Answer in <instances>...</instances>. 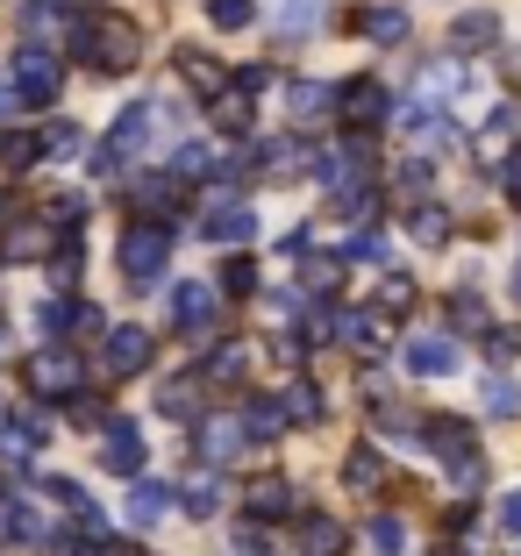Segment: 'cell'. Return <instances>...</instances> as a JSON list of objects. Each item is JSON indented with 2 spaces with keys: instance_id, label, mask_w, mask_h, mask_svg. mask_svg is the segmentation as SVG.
I'll list each match as a JSON object with an SVG mask.
<instances>
[{
  "instance_id": "6da1fadb",
  "label": "cell",
  "mask_w": 521,
  "mask_h": 556,
  "mask_svg": "<svg viewBox=\"0 0 521 556\" xmlns=\"http://www.w3.org/2000/svg\"><path fill=\"white\" fill-rule=\"evenodd\" d=\"M79 58H86V65H100V72H129L136 65V29L122 15L86 22V29H79Z\"/></svg>"
},
{
  "instance_id": "7a4b0ae2",
  "label": "cell",
  "mask_w": 521,
  "mask_h": 556,
  "mask_svg": "<svg viewBox=\"0 0 521 556\" xmlns=\"http://www.w3.org/2000/svg\"><path fill=\"white\" fill-rule=\"evenodd\" d=\"M164 257H172V236H164V229H150V222L122 236V271H129L136 286H150V278L164 271Z\"/></svg>"
},
{
  "instance_id": "3957f363",
  "label": "cell",
  "mask_w": 521,
  "mask_h": 556,
  "mask_svg": "<svg viewBox=\"0 0 521 556\" xmlns=\"http://www.w3.org/2000/svg\"><path fill=\"white\" fill-rule=\"evenodd\" d=\"M422 450H436L443 464H464V457H479L472 421H464V414H429V421H422Z\"/></svg>"
},
{
  "instance_id": "277c9868",
  "label": "cell",
  "mask_w": 521,
  "mask_h": 556,
  "mask_svg": "<svg viewBox=\"0 0 521 556\" xmlns=\"http://www.w3.org/2000/svg\"><path fill=\"white\" fill-rule=\"evenodd\" d=\"M336 108H343V122H350V129H358L364 143H372V129L386 122V86H379V79L343 86V93H336Z\"/></svg>"
},
{
  "instance_id": "5b68a950",
  "label": "cell",
  "mask_w": 521,
  "mask_h": 556,
  "mask_svg": "<svg viewBox=\"0 0 521 556\" xmlns=\"http://www.w3.org/2000/svg\"><path fill=\"white\" fill-rule=\"evenodd\" d=\"M400 357H408L414 378H450L457 371V336H414Z\"/></svg>"
},
{
  "instance_id": "8992f818",
  "label": "cell",
  "mask_w": 521,
  "mask_h": 556,
  "mask_svg": "<svg viewBox=\"0 0 521 556\" xmlns=\"http://www.w3.org/2000/svg\"><path fill=\"white\" fill-rule=\"evenodd\" d=\"M15 93H22V100H50V93H58V58H44V50H22V58H15Z\"/></svg>"
},
{
  "instance_id": "52a82bcc",
  "label": "cell",
  "mask_w": 521,
  "mask_h": 556,
  "mask_svg": "<svg viewBox=\"0 0 521 556\" xmlns=\"http://www.w3.org/2000/svg\"><path fill=\"white\" fill-rule=\"evenodd\" d=\"M400 129L414 136V143H429V150H443V143H457V122L443 115V108H429V100H414L408 115H400Z\"/></svg>"
},
{
  "instance_id": "ba28073f",
  "label": "cell",
  "mask_w": 521,
  "mask_h": 556,
  "mask_svg": "<svg viewBox=\"0 0 521 556\" xmlns=\"http://www.w3.org/2000/svg\"><path fill=\"white\" fill-rule=\"evenodd\" d=\"M343 271H350V264L336 257V250H308V257H300V286H308L314 300H336V286H343Z\"/></svg>"
},
{
  "instance_id": "9c48e42d",
  "label": "cell",
  "mask_w": 521,
  "mask_h": 556,
  "mask_svg": "<svg viewBox=\"0 0 521 556\" xmlns=\"http://www.w3.org/2000/svg\"><path fill=\"white\" fill-rule=\"evenodd\" d=\"M29 386H36V393H72V386H79V357H65V350H44V357L29 364Z\"/></svg>"
},
{
  "instance_id": "30bf717a",
  "label": "cell",
  "mask_w": 521,
  "mask_h": 556,
  "mask_svg": "<svg viewBox=\"0 0 521 556\" xmlns=\"http://www.w3.org/2000/svg\"><path fill=\"white\" fill-rule=\"evenodd\" d=\"M144 364H150V336L144 328H114L108 336V371L129 378V371H144Z\"/></svg>"
},
{
  "instance_id": "8fae6325",
  "label": "cell",
  "mask_w": 521,
  "mask_h": 556,
  "mask_svg": "<svg viewBox=\"0 0 521 556\" xmlns=\"http://www.w3.org/2000/svg\"><path fill=\"white\" fill-rule=\"evenodd\" d=\"M343 485H350V492H379V485H386V457H379L372 442H358V450L343 457Z\"/></svg>"
},
{
  "instance_id": "7c38bea8",
  "label": "cell",
  "mask_w": 521,
  "mask_h": 556,
  "mask_svg": "<svg viewBox=\"0 0 521 556\" xmlns=\"http://www.w3.org/2000/svg\"><path fill=\"white\" fill-rule=\"evenodd\" d=\"M208 236L214 243H250V236H258V214H250L244 200H228V207L208 214Z\"/></svg>"
},
{
  "instance_id": "4fadbf2b",
  "label": "cell",
  "mask_w": 521,
  "mask_h": 556,
  "mask_svg": "<svg viewBox=\"0 0 521 556\" xmlns=\"http://www.w3.org/2000/svg\"><path fill=\"white\" fill-rule=\"evenodd\" d=\"M500 43V15H486V8H472V15H457L450 29V50H493Z\"/></svg>"
},
{
  "instance_id": "5bb4252c",
  "label": "cell",
  "mask_w": 521,
  "mask_h": 556,
  "mask_svg": "<svg viewBox=\"0 0 521 556\" xmlns=\"http://www.w3.org/2000/svg\"><path fill=\"white\" fill-rule=\"evenodd\" d=\"M244 507L258 514V521H272V514H286V507H294V485H286V478H250Z\"/></svg>"
},
{
  "instance_id": "9a60e30c",
  "label": "cell",
  "mask_w": 521,
  "mask_h": 556,
  "mask_svg": "<svg viewBox=\"0 0 521 556\" xmlns=\"http://www.w3.org/2000/svg\"><path fill=\"white\" fill-rule=\"evenodd\" d=\"M214 321V293L208 286H179L172 293V328H208Z\"/></svg>"
},
{
  "instance_id": "2e32d148",
  "label": "cell",
  "mask_w": 521,
  "mask_h": 556,
  "mask_svg": "<svg viewBox=\"0 0 521 556\" xmlns=\"http://www.w3.org/2000/svg\"><path fill=\"white\" fill-rule=\"evenodd\" d=\"M108 464L114 471H144V435H136V421H108Z\"/></svg>"
},
{
  "instance_id": "e0dca14e",
  "label": "cell",
  "mask_w": 521,
  "mask_h": 556,
  "mask_svg": "<svg viewBox=\"0 0 521 556\" xmlns=\"http://www.w3.org/2000/svg\"><path fill=\"white\" fill-rule=\"evenodd\" d=\"M244 442H250L244 421H208V428H200V457H208V464H228Z\"/></svg>"
},
{
  "instance_id": "ac0fdd59",
  "label": "cell",
  "mask_w": 521,
  "mask_h": 556,
  "mask_svg": "<svg viewBox=\"0 0 521 556\" xmlns=\"http://www.w3.org/2000/svg\"><path fill=\"white\" fill-rule=\"evenodd\" d=\"M358 36H372V43H408V15H400V8H364L358 15Z\"/></svg>"
},
{
  "instance_id": "d6986e66",
  "label": "cell",
  "mask_w": 521,
  "mask_h": 556,
  "mask_svg": "<svg viewBox=\"0 0 521 556\" xmlns=\"http://www.w3.org/2000/svg\"><path fill=\"white\" fill-rule=\"evenodd\" d=\"M343 549H350V535H343L328 514H314V521L300 528V556H343Z\"/></svg>"
},
{
  "instance_id": "ffe728a7",
  "label": "cell",
  "mask_w": 521,
  "mask_h": 556,
  "mask_svg": "<svg viewBox=\"0 0 521 556\" xmlns=\"http://www.w3.org/2000/svg\"><path fill=\"white\" fill-rule=\"evenodd\" d=\"M236 421H244V435H250V442H272L278 428H286V407H278V400H250Z\"/></svg>"
},
{
  "instance_id": "44dd1931",
  "label": "cell",
  "mask_w": 521,
  "mask_h": 556,
  "mask_svg": "<svg viewBox=\"0 0 521 556\" xmlns=\"http://www.w3.org/2000/svg\"><path fill=\"white\" fill-rule=\"evenodd\" d=\"M429 186H436V172H429L422 157H408L400 172H393V193L408 200V207H429Z\"/></svg>"
},
{
  "instance_id": "7402d4cb",
  "label": "cell",
  "mask_w": 521,
  "mask_h": 556,
  "mask_svg": "<svg viewBox=\"0 0 521 556\" xmlns=\"http://www.w3.org/2000/svg\"><path fill=\"white\" fill-rule=\"evenodd\" d=\"M286 100H294V115L308 122V115H328V108H336V86H322V79H294V86H286Z\"/></svg>"
},
{
  "instance_id": "603a6c76",
  "label": "cell",
  "mask_w": 521,
  "mask_h": 556,
  "mask_svg": "<svg viewBox=\"0 0 521 556\" xmlns=\"http://www.w3.org/2000/svg\"><path fill=\"white\" fill-rule=\"evenodd\" d=\"M450 328H457V336H493V314H486V300H472V293H450Z\"/></svg>"
},
{
  "instance_id": "cb8c5ba5",
  "label": "cell",
  "mask_w": 521,
  "mask_h": 556,
  "mask_svg": "<svg viewBox=\"0 0 521 556\" xmlns=\"http://www.w3.org/2000/svg\"><path fill=\"white\" fill-rule=\"evenodd\" d=\"M179 72H186V86H194V93L222 100V65H214V58H200V50H179Z\"/></svg>"
},
{
  "instance_id": "d4e9b609",
  "label": "cell",
  "mask_w": 521,
  "mask_h": 556,
  "mask_svg": "<svg viewBox=\"0 0 521 556\" xmlns=\"http://www.w3.org/2000/svg\"><path fill=\"white\" fill-rule=\"evenodd\" d=\"M322 29V0H278V36H314Z\"/></svg>"
},
{
  "instance_id": "484cf974",
  "label": "cell",
  "mask_w": 521,
  "mask_h": 556,
  "mask_svg": "<svg viewBox=\"0 0 521 556\" xmlns=\"http://www.w3.org/2000/svg\"><path fill=\"white\" fill-rule=\"evenodd\" d=\"M479 407H486L493 421H507V414L521 407V393H514V378H500V371H493V378H479Z\"/></svg>"
},
{
  "instance_id": "4316f807",
  "label": "cell",
  "mask_w": 521,
  "mask_h": 556,
  "mask_svg": "<svg viewBox=\"0 0 521 556\" xmlns=\"http://www.w3.org/2000/svg\"><path fill=\"white\" fill-rule=\"evenodd\" d=\"M278 407H286V421H300V428H308V421H322V386H308V378H294V393L278 400Z\"/></svg>"
},
{
  "instance_id": "83f0119b",
  "label": "cell",
  "mask_w": 521,
  "mask_h": 556,
  "mask_svg": "<svg viewBox=\"0 0 521 556\" xmlns=\"http://www.w3.org/2000/svg\"><path fill=\"white\" fill-rule=\"evenodd\" d=\"M414 307V278L408 271H386V286H379V321H393V314Z\"/></svg>"
},
{
  "instance_id": "f1b7e54d",
  "label": "cell",
  "mask_w": 521,
  "mask_h": 556,
  "mask_svg": "<svg viewBox=\"0 0 521 556\" xmlns=\"http://www.w3.org/2000/svg\"><path fill=\"white\" fill-rule=\"evenodd\" d=\"M372 549L379 556H408V521H400V514H379L372 521Z\"/></svg>"
},
{
  "instance_id": "f546056e",
  "label": "cell",
  "mask_w": 521,
  "mask_h": 556,
  "mask_svg": "<svg viewBox=\"0 0 521 556\" xmlns=\"http://www.w3.org/2000/svg\"><path fill=\"white\" fill-rule=\"evenodd\" d=\"M336 257H343V264H386V236H379V229H358L350 243L336 250Z\"/></svg>"
},
{
  "instance_id": "4dcf8cb0",
  "label": "cell",
  "mask_w": 521,
  "mask_h": 556,
  "mask_svg": "<svg viewBox=\"0 0 521 556\" xmlns=\"http://www.w3.org/2000/svg\"><path fill=\"white\" fill-rule=\"evenodd\" d=\"M443 236H450V214H443L436 200H429V207H414V243H422V250H436Z\"/></svg>"
},
{
  "instance_id": "1f68e13d",
  "label": "cell",
  "mask_w": 521,
  "mask_h": 556,
  "mask_svg": "<svg viewBox=\"0 0 521 556\" xmlns=\"http://www.w3.org/2000/svg\"><path fill=\"white\" fill-rule=\"evenodd\" d=\"M214 122H222L228 136H250V93H222L214 100Z\"/></svg>"
},
{
  "instance_id": "d6a6232c",
  "label": "cell",
  "mask_w": 521,
  "mask_h": 556,
  "mask_svg": "<svg viewBox=\"0 0 521 556\" xmlns=\"http://www.w3.org/2000/svg\"><path fill=\"white\" fill-rule=\"evenodd\" d=\"M250 15H258V0H208L214 29H250Z\"/></svg>"
},
{
  "instance_id": "836d02e7",
  "label": "cell",
  "mask_w": 521,
  "mask_h": 556,
  "mask_svg": "<svg viewBox=\"0 0 521 556\" xmlns=\"http://www.w3.org/2000/svg\"><path fill=\"white\" fill-rule=\"evenodd\" d=\"M244 357H250L244 343H222V350L208 357V378H244Z\"/></svg>"
},
{
  "instance_id": "e575fe53",
  "label": "cell",
  "mask_w": 521,
  "mask_h": 556,
  "mask_svg": "<svg viewBox=\"0 0 521 556\" xmlns=\"http://www.w3.org/2000/svg\"><path fill=\"white\" fill-rule=\"evenodd\" d=\"M158 514H164V492L158 485H136L129 492V521H158Z\"/></svg>"
},
{
  "instance_id": "d590c367",
  "label": "cell",
  "mask_w": 521,
  "mask_h": 556,
  "mask_svg": "<svg viewBox=\"0 0 521 556\" xmlns=\"http://www.w3.org/2000/svg\"><path fill=\"white\" fill-rule=\"evenodd\" d=\"M493 528H500L507 542H521V492H507L500 507H493Z\"/></svg>"
},
{
  "instance_id": "8d00e7d4",
  "label": "cell",
  "mask_w": 521,
  "mask_h": 556,
  "mask_svg": "<svg viewBox=\"0 0 521 556\" xmlns=\"http://www.w3.org/2000/svg\"><path fill=\"white\" fill-rule=\"evenodd\" d=\"M222 286H228V293H258V264H250V257H228Z\"/></svg>"
},
{
  "instance_id": "74e56055",
  "label": "cell",
  "mask_w": 521,
  "mask_h": 556,
  "mask_svg": "<svg viewBox=\"0 0 521 556\" xmlns=\"http://www.w3.org/2000/svg\"><path fill=\"white\" fill-rule=\"evenodd\" d=\"M450 485H457V492H479V485H486V457H464V464H450Z\"/></svg>"
},
{
  "instance_id": "f35d334b",
  "label": "cell",
  "mask_w": 521,
  "mask_h": 556,
  "mask_svg": "<svg viewBox=\"0 0 521 556\" xmlns=\"http://www.w3.org/2000/svg\"><path fill=\"white\" fill-rule=\"evenodd\" d=\"M500 186H507V207H514V214H521V150H514V157H507V164H500Z\"/></svg>"
},
{
  "instance_id": "ab89813d",
  "label": "cell",
  "mask_w": 521,
  "mask_h": 556,
  "mask_svg": "<svg viewBox=\"0 0 521 556\" xmlns=\"http://www.w3.org/2000/svg\"><path fill=\"white\" fill-rule=\"evenodd\" d=\"M486 343H493V357H500V364H514V357H521V336H514V328H493Z\"/></svg>"
},
{
  "instance_id": "60d3db41",
  "label": "cell",
  "mask_w": 521,
  "mask_h": 556,
  "mask_svg": "<svg viewBox=\"0 0 521 556\" xmlns=\"http://www.w3.org/2000/svg\"><path fill=\"white\" fill-rule=\"evenodd\" d=\"M136 200H144V207H172L179 193H172V179H144V193H136Z\"/></svg>"
},
{
  "instance_id": "b9f144b4",
  "label": "cell",
  "mask_w": 521,
  "mask_h": 556,
  "mask_svg": "<svg viewBox=\"0 0 521 556\" xmlns=\"http://www.w3.org/2000/svg\"><path fill=\"white\" fill-rule=\"evenodd\" d=\"M486 136H493V143H507V136H514V108H493V115H486Z\"/></svg>"
},
{
  "instance_id": "7bdbcfd3",
  "label": "cell",
  "mask_w": 521,
  "mask_h": 556,
  "mask_svg": "<svg viewBox=\"0 0 521 556\" xmlns=\"http://www.w3.org/2000/svg\"><path fill=\"white\" fill-rule=\"evenodd\" d=\"M186 507H194V514H214V485H208V478H200V485H186Z\"/></svg>"
},
{
  "instance_id": "ee69618b",
  "label": "cell",
  "mask_w": 521,
  "mask_h": 556,
  "mask_svg": "<svg viewBox=\"0 0 521 556\" xmlns=\"http://www.w3.org/2000/svg\"><path fill=\"white\" fill-rule=\"evenodd\" d=\"M514 300H521V264H514Z\"/></svg>"
}]
</instances>
